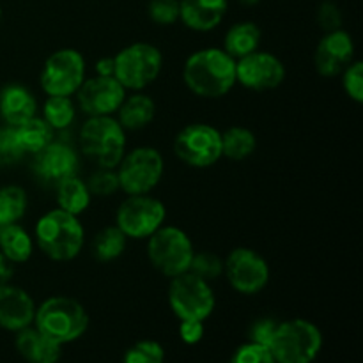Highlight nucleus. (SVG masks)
I'll return each mask as SVG.
<instances>
[{
  "label": "nucleus",
  "instance_id": "obj_1",
  "mask_svg": "<svg viewBox=\"0 0 363 363\" xmlns=\"http://www.w3.org/2000/svg\"><path fill=\"white\" fill-rule=\"evenodd\" d=\"M183 78L201 98H223L236 85V60L222 48L199 50L184 62Z\"/></svg>",
  "mask_w": 363,
  "mask_h": 363
},
{
  "label": "nucleus",
  "instance_id": "obj_2",
  "mask_svg": "<svg viewBox=\"0 0 363 363\" xmlns=\"http://www.w3.org/2000/svg\"><path fill=\"white\" fill-rule=\"evenodd\" d=\"M85 230L78 216L52 209L38 220L35 241L43 254L57 262L73 261L84 247Z\"/></svg>",
  "mask_w": 363,
  "mask_h": 363
},
{
  "label": "nucleus",
  "instance_id": "obj_3",
  "mask_svg": "<svg viewBox=\"0 0 363 363\" xmlns=\"http://www.w3.org/2000/svg\"><path fill=\"white\" fill-rule=\"evenodd\" d=\"M35 328L57 344H67L85 333L89 315L80 301L67 296H52L35 308Z\"/></svg>",
  "mask_w": 363,
  "mask_h": 363
},
{
  "label": "nucleus",
  "instance_id": "obj_4",
  "mask_svg": "<svg viewBox=\"0 0 363 363\" xmlns=\"http://www.w3.org/2000/svg\"><path fill=\"white\" fill-rule=\"evenodd\" d=\"M80 147L101 169H116L126 151V133L113 117H89L80 130Z\"/></svg>",
  "mask_w": 363,
  "mask_h": 363
},
{
  "label": "nucleus",
  "instance_id": "obj_5",
  "mask_svg": "<svg viewBox=\"0 0 363 363\" xmlns=\"http://www.w3.org/2000/svg\"><path fill=\"white\" fill-rule=\"evenodd\" d=\"M323 346V335L318 326L305 319L279 323L269 342L277 363H311Z\"/></svg>",
  "mask_w": 363,
  "mask_h": 363
},
{
  "label": "nucleus",
  "instance_id": "obj_6",
  "mask_svg": "<svg viewBox=\"0 0 363 363\" xmlns=\"http://www.w3.org/2000/svg\"><path fill=\"white\" fill-rule=\"evenodd\" d=\"M113 77L130 91H142L149 87L162 73L163 57L156 46L149 43H135L126 46L113 57Z\"/></svg>",
  "mask_w": 363,
  "mask_h": 363
},
{
  "label": "nucleus",
  "instance_id": "obj_7",
  "mask_svg": "<svg viewBox=\"0 0 363 363\" xmlns=\"http://www.w3.org/2000/svg\"><path fill=\"white\" fill-rule=\"evenodd\" d=\"M147 257L162 275L174 279L190 269L194 245L188 234L179 227L162 225L149 236Z\"/></svg>",
  "mask_w": 363,
  "mask_h": 363
},
{
  "label": "nucleus",
  "instance_id": "obj_8",
  "mask_svg": "<svg viewBox=\"0 0 363 363\" xmlns=\"http://www.w3.org/2000/svg\"><path fill=\"white\" fill-rule=\"evenodd\" d=\"M215 294L209 282L186 272L174 277L169 286V305L181 319L206 321L215 311Z\"/></svg>",
  "mask_w": 363,
  "mask_h": 363
},
{
  "label": "nucleus",
  "instance_id": "obj_9",
  "mask_svg": "<svg viewBox=\"0 0 363 363\" xmlns=\"http://www.w3.org/2000/svg\"><path fill=\"white\" fill-rule=\"evenodd\" d=\"M163 176V158L158 149L137 147L117 165L119 188L128 195H145L158 186Z\"/></svg>",
  "mask_w": 363,
  "mask_h": 363
},
{
  "label": "nucleus",
  "instance_id": "obj_10",
  "mask_svg": "<svg viewBox=\"0 0 363 363\" xmlns=\"http://www.w3.org/2000/svg\"><path fill=\"white\" fill-rule=\"evenodd\" d=\"M174 152L181 162L195 169L211 167L222 158V133L211 124H188L176 135Z\"/></svg>",
  "mask_w": 363,
  "mask_h": 363
},
{
  "label": "nucleus",
  "instance_id": "obj_11",
  "mask_svg": "<svg viewBox=\"0 0 363 363\" xmlns=\"http://www.w3.org/2000/svg\"><path fill=\"white\" fill-rule=\"evenodd\" d=\"M85 80V60L80 52L62 48L53 52L43 66L39 82L48 96H73Z\"/></svg>",
  "mask_w": 363,
  "mask_h": 363
},
{
  "label": "nucleus",
  "instance_id": "obj_12",
  "mask_svg": "<svg viewBox=\"0 0 363 363\" xmlns=\"http://www.w3.org/2000/svg\"><path fill=\"white\" fill-rule=\"evenodd\" d=\"M167 209L162 201L145 195H128L119 206L116 215V225L126 238L145 240L160 229L165 222Z\"/></svg>",
  "mask_w": 363,
  "mask_h": 363
},
{
  "label": "nucleus",
  "instance_id": "obj_13",
  "mask_svg": "<svg viewBox=\"0 0 363 363\" xmlns=\"http://www.w3.org/2000/svg\"><path fill=\"white\" fill-rule=\"evenodd\" d=\"M223 275L234 291L241 294H257L268 286L269 266L261 254L252 248H234L223 261Z\"/></svg>",
  "mask_w": 363,
  "mask_h": 363
},
{
  "label": "nucleus",
  "instance_id": "obj_14",
  "mask_svg": "<svg viewBox=\"0 0 363 363\" xmlns=\"http://www.w3.org/2000/svg\"><path fill=\"white\" fill-rule=\"evenodd\" d=\"M286 78L282 60L269 52H255L236 60V82L250 91H272Z\"/></svg>",
  "mask_w": 363,
  "mask_h": 363
},
{
  "label": "nucleus",
  "instance_id": "obj_15",
  "mask_svg": "<svg viewBox=\"0 0 363 363\" xmlns=\"http://www.w3.org/2000/svg\"><path fill=\"white\" fill-rule=\"evenodd\" d=\"M77 96L80 108L89 117L112 116L126 98V89L116 80V77H96L84 80Z\"/></svg>",
  "mask_w": 363,
  "mask_h": 363
},
{
  "label": "nucleus",
  "instance_id": "obj_16",
  "mask_svg": "<svg viewBox=\"0 0 363 363\" xmlns=\"http://www.w3.org/2000/svg\"><path fill=\"white\" fill-rule=\"evenodd\" d=\"M353 57L354 43L346 30L339 28V30L326 32L314 53L315 71L326 78L342 74V71L353 62Z\"/></svg>",
  "mask_w": 363,
  "mask_h": 363
},
{
  "label": "nucleus",
  "instance_id": "obj_17",
  "mask_svg": "<svg viewBox=\"0 0 363 363\" xmlns=\"http://www.w3.org/2000/svg\"><path fill=\"white\" fill-rule=\"evenodd\" d=\"M32 169L45 183L57 184L67 177L77 176L78 156L71 145L52 140L45 149L35 152Z\"/></svg>",
  "mask_w": 363,
  "mask_h": 363
},
{
  "label": "nucleus",
  "instance_id": "obj_18",
  "mask_svg": "<svg viewBox=\"0 0 363 363\" xmlns=\"http://www.w3.org/2000/svg\"><path fill=\"white\" fill-rule=\"evenodd\" d=\"M35 303L27 291L6 284L0 286V326L20 332L34 323Z\"/></svg>",
  "mask_w": 363,
  "mask_h": 363
},
{
  "label": "nucleus",
  "instance_id": "obj_19",
  "mask_svg": "<svg viewBox=\"0 0 363 363\" xmlns=\"http://www.w3.org/2000/svg\"><path fill=\"white\" fill-rule=\"evenodd\" d=\"M227 0H179V20L195 32H209L222 23Z\"/></svg>",
  "mask_w": 363,
  "mask_h": 363
},
{
  "label": "nucleus",
  "instance_id": "obj_20",
  "mask_svg": "<svg viewBox=\"0 0 363 363\" xmlns=\"http://www.w3.org/2000/svg\"><path fill=\"white\" fill-rule=\"evenodd\" d=\"M35 98L27 87L9 84L0 91V113L9 126H18L35 116Z\"/></svg>",
  "mask_w": 363,
  "mask_h": 363
},
{
  "label": "nucleus",
  "instance_id": "obj_21",
  "mask_svg": "<svg viewBox=\"0 0 363 363\" xmlns=\"http://www.w3.org/2000/svg\"><path fill=\"white\" fill-rule=\"evenodd\" d=\"M16 350L28 363H57L60 358V344L30 326L18 332Z\"/></svg>",
  "mask_w": 363,
  "mask_h": 363
},
{
  "label": "nucleus",
  "instance_id": "obj_22",
  "mask_svg": "<svg viewBox=\"0 0 363 363\" xmlns=\"http://www.w3.org/2000/svg\"><path fill=\"white\" fill-rule=\"evenodd\" d=\"M116 113L119 117L117 123L123 126V130L137 131L152 123L156 113V105L147 94L137 92V94L130 96V98L126 96Z\"/></svg>",
  "mask_w": 363,
  "mask_h": 363
},
{
  "label": "nucleus",
  "instance_id": "obj_23",
  "mask_svg": "<svg viewBox=\"0 0 363 363\" xmlns=\"http://www.w3.org/2000/svg\"><path fill=\"white\" fill-rule=\"evenodd\" d=\"M261 45V28L252 21H240L227 30L223 39V50L234 60L259 50Z\"/></svg>",
  "mask_w": 363,
  "mask_h": 363
},
{
  "label": "nucleus",
  "instance_id": "obj_24",
  "mask_svg": "<svg viewBox=\"0 0 363 363\" xmlns=\"http://www.w3.org/2000/svg\"><path fill=\"white\" fill-rule=\"evenodd\" d=\"M34 243L27 230L18 223L0 227V252L9 262H27L30 259Z\"/></svg>",
  "mask_w": 363,
  "mask_h": 363
},
{
  "label": "nucleus",
  "instance_id": "obj_25",
  "mask_svg": "<svg viewBox=\"0 0 363 363\" xmlns=\"http://www.w3.org/2000/svg\"><path fill=\"white\" fill-rule=\"evenodd\" d=\"M57 188V204L62 211L71 213L78 216L89 208L91 204V191H89L87 183L78 179L77 176H71L67 179L60 181L55 184Z\"/></svg>",
  "mask_w": 363,
  "mask_h": 363
},
{
  "label": "nucleus",
  "instance_id": "obj_26",
  "mask_svg": "<svg viewBox=\"0 0 363 363\" xmlns=\"http://www.w3.org/2000/svg\"><path fill=\"white\" fill-rule=\"evenodd\" d=\"M14 128V135H16V140L20 144L21 151L27 155H35L41 149H45L46 145L52 142L53 138V130L46 124V121L43 117H30L25 123L18 124Z\"/></svg>",
  "mask_w": 363,
  "mask_h": 363
},
{
  "label": "nucleus",
  "instance_id": "obj_27",
  "mask_svg": "<svg viewBox=\"0 0 363 363\" xmlns=\"http://www.w3.org/2000/svg\"><path fill=\"white\" fill-rule=\"evenodd\" d=\"M255 147H257V140L248 128L233 126L222 133V156L225 158L241 162L254 155Z\"/></svg>",
  "mask_w": 363,
  "mask_h": 363
},
{
  "label": "nucleus",
  "instance_id": "obj_28",
  "mask_svg": "<svg viewBox=\"0 0 363 363\" xmlns=\"http://www.w3.org/2000/svg\"><path fill=\"white\" fill-rule=\"evenodd\" d=\"M126 240L128 238L124 236L123 230L117 225L101 229L96 234L94 245H92L96 259L101 262L116 261L117 257L123 255L124 248H126Z\"/></svg>",
  "mask_w": 363,
  "mask_h": 363
},
{
  "label": "nucleus",
  "instance_id": "obj_29",
  "mask_svg": "<svg viewBox=\"0 0 363 363\" xmlns=\"http://www.w3.org/2000/svg\"><path fill=\"white\" fill-rule=\"evenodd\" d=\"M43 119L52 130H66L74 121V105L69 96H48L43 106Z\"/></svg>",
  "mask_w": 363,
  "mask_h": 363
},
{
  "label": "nucleus",
  "instance_id": "obj_30",
  "mask_svg": "<svg viewBox=\"0 0 363 363\" xmlns=\"http://www.w3.org/2000/svg\"><path fill=\"white\" fill-rule=\"evenodd\" d=\"M27 209V194L20 186L0 188V227L16 223Z\"/></svg>",
  "mask_w": 363,
  "mask_h": 363
},
{
  "label": "nucleus",
  "instance_id": "obj_31",
  "mask_svg": "<svg viewBox=\"0 0 363 363\" xmlns=\"http://www.w3.org/2000/svg\"><path fill=\"white\" fill-rule=\"evenodd\" d=\"M188 272L201 277L206 282H209V280H216L220 275H223V261L215 252L202 250L197 252V254L194 252V257H191L190 269Z\"/></svg>",
  "mask_w": 363,
  "mask_h": 363
},
{
  "label": "nucleus",
  "instance_id": "obj_32",
  "mask_svg": "<svg viewBox=\"0 0 363 363\" xmlns=\"http://www.w3.org/2000/svg\"><path fill=\"white\" fill-rule=\"evenodd\" d=\"M165 351L155 340H140L124 354V363H163Z\"/></svg>",
  "mask_w": 363,
  "mask_h": 363
},
{
  "label": "nucleus",
  "instance_id": "obj_33",
  "mask_svg": "<svg viewBox=\"0 0 363 363\" xmlns=\"http://www.w3.org/2000/svg\"><path fill=\"white\" fill-rule=\"evenodd\" d=\"M87 188L91 195H98V197H110L119 190V179H117V172L113 169H101L96 170L87 181Z\"/></svg>",
  "mask_w": 363,
  "mask_h": 363
},
{
  "label": "nucleus",
  "instance_id": "obj_34",
  "mask_svg": "<svg viewBox=\"0 0 363 363\" xmlns=\"http://www.w3.org/2000/svg\"><path fill=\"white\" fill-rule=\"evenodd\" d=\"M147 14L155 23L174 25L179 20V0H151Z\"/></svg>",
  "mask_w": 363,
  "mask_h": 363
},
{
  "label": "nucleus",
  "instance_id": "obj_35",
  "mask_svg": "<svg viewBox=\"0 0 363 363\" xmlns=\"http://www.w3.org/2000/svg\"><path fill=\"white\" fill-rule=\"evenodd\" d=\"M25 152L21 151L20 144L14 135V128H0V167L13 165L23 158Z\"/></svg>",
  "mask_w": 363,
  "mask_h": 363
},
{
  "label": "nucleus",
  "instance_id": "obj_36",
  "mask_svg": "<svg viewBox=\"0 0 363 363\" xmlns=\"http://www.w3.org/2000/svg\"><path fill=\"white\" fill-rule=\"evenodd\" d=\"M342 87L346 91V94L353 101L363 103V64L360 60H353L342 71Z\"/></svg>",
  "mask_w": 363,
  "mask_h": 363
},
{
  "label": "nucleus",
  "instance_id": "obj_37",
  "mask_svg": "<svg viewBox=\"0 0 363 363\" xmlns=\"http://www.w3.org/2000/svg\"><path fill=\"white\" fill-rule=\"evenodd\" d=\"M230 363H277L273 358L272 351L261 344H245L234 353Z\"/></svg>",
  "mask_w": 363,
  "mask_h": 363
},
{
  "label": "nucleus",
  "instance_id": "obj_38",
  "mask_svg": "<svg viewBox=\"0 0 363 363\" xmlns=\"http://www.w3.org/2000/svg\"><path fill=\"white\" fill-rule=\"evenodd\" d=\"M318 23L325 32L339 30L342 27V13L335 2H323L318 7Z\"/></svg>",
  "mask_w": 363,
  "mask_h": 363
},
{
  "label": "nucleus",
  "instance_id": "obj_39",
  "mask_svg": "<svg viewBox=\"0 0 363 363\" xmlns=\"http://www.w3.org/2000/svg\"><path fill=\"white\" fill-rule=\"evenodd\" d=\"M279 326V323L273 321V319H259L252 325L250 328V340L255 344H261V346H269L273 335H275V330Z\"/></svg>",
  "mask_w": 363,
  "mask_h": 363
},
{
  "label": "nucleus",
  "instance_id": "obj_40",
  "mask_svg": "<svg viewBox=\"0 0 363 363\" xmlns=\"http://www.w3.org/2000/svg\"><path fill=\"white\" fill-rule=\"evenodd\" d=\"M204 321H194V319H186V321H181L179 326V335L181 339L186 344H197L199 340L204 335Z\"/></svg>",
  "mask_w": 363,
  "mask_h": 363
},
{
  "label": "nucleus",
  "instance_id": "obj_41",
  "mask_svg": "<svg viewBox=\"0 0 363 363\" xmlns=\"http://www.w3.org/2000/svg\"><path fill=\"white\" fill-rule=\"evenodd\" d=\"M116 71V64H113V57H103L96 62V73L98 77H113Z\"/></svg>",
  "mask_w": 363,
  "mask_h": 363
},
{
  "label": "nucleus",
  "instance_id": "obj_42",
  "mask_svg": "<svg viewBox=\"0 0 363 363\" xmlns=\"http://www.w3.org/2000/svg\"><path fill=\"white\" fill-rule=\"evenodd\" d=\"M13 279V268H11V262L4 257V254L0 252V286H6L9 284V280Z\"/></svg>",
  "mask_w": 363,
  "mask_h": 363
},
{
  "label": "nucleus",
  "instance_id": "obj_43",
  "mask_svg": "<svg viewBox=\"0 0 363 363\" xmlns=\"http://www.w3.org/2000/svg\"><path fill=\"white\" fill-rule=\"evenodd\" d=\"M240 2L243 4V6H255V4H259L261 0H240Z\"/></svg>",
  "mask_w": 363,
  "mask_h": 363
},
{
  "label": "nucleus",
  "instance_id": "obj_44",
  "mask_svg": "<svg viewBox=\"0 0 363 363\" xmlns=\"http://www.w3.org/2000/svg\"><path fill=\"white\" fill-rule=\"evenodd\" d=\"M0 21H2V9H0Z\"/></svg>",
  "mask_w": 363,
  "mask_h": 363
}]
</instances>
